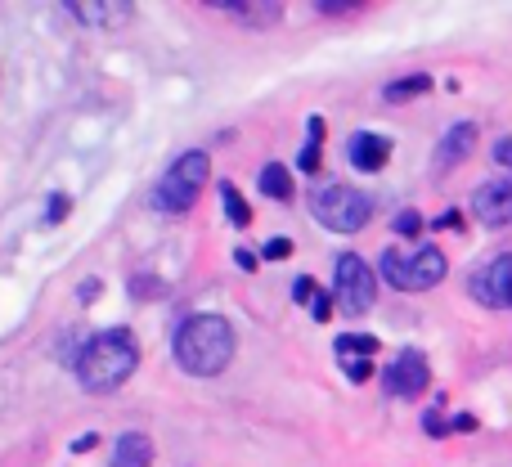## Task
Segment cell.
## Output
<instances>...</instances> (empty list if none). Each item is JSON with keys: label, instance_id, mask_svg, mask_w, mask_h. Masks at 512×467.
<instances>
[{"label": "cell", "instance_id": "6da1fadb", "mask_svg": "<svg viewBox=\"0 0 512 467\" xmlns=\"http://www.w3.org/2000/svg\"><path fill=\"white\" fill-rule=\"evenodd\" d=\"M135 369H140V342H135L131 328H104V333L90 337L77 355V378H81V387L95 391V396L117 391Z\"/></svg>", "mask_w": 512, "mask_h": 467}, {"label": "cell", "instance_id": "7a4b0ae2", "mask_svg": "<svg viewBox=\"0 0 512 467\" xmlns=\"http://www.w3.org/2000/svg\"><path fill=\"white\" fill-rule=\"evenodd\" d=\"M234 360V328L225 315H189L176 328V364L189 378H216Z\"/></svg>", "mask_w": 512, "mask_h": 467}, {"label": "cell", "instance_id": "3957f363", "mask_svg": "<svg viewBox=\"0 0 512 467\" xmlns=\"http://www.w3.org/2000/svg\"><path fill=\"white\" fill-rule=\"evenodd\" d=\"M207 176H212V158H207L203 149L180 153V158L167 167V176L158 180V189H153V207H158L162 216L194 212V203H198V194H203Z\"/></svg>", "mask_w": 512, "mask_h": 467}, {"label": "cell", "instance_id": "277c9868", "mask_svg": "<svg viewBox=\"0 0 512 467\" xmlns=\"http://www.w3.org/2000/svg\"><path fill=\"white\" fill-rule=\"evenodd\" d=\"M445 274H450V261H445V252L432 243L414 247V252H405V247H387V252H382V279L400 292H427V288H436Z\"/></svg>", "mask_w": 512, "mask_h": 467}, {"label": "cell", "instance_id": "5b68a950", "mask_svg": "<svg viewBox=\"0 0 512 467\" xmlns=\"http://www.w3.org/2000/svg\"><path fill=\"white\" fill-rule=\"evenodd\" d=\"M310 212H315V221L324 225V230L333 234H355L369 225L373 216V198L364 194V189H351V185H324L310 194Z\"/></svg>", "mask_w": 512, "mask_h": 467}, {"label": "cell", "instance_id": "8992f818", "mask_svg": "<svg viewBox=\"0 0 512 467\" xmlns=\"http://www.w3.org/2000/svg\"><path fill=\"white\" fill-rule=\"evenodd\" d=\"M333 297H337V306H342V315H351V319L369 315L373 301H378V279H373V270L355 252H346L342 261H337Z\"/></svg>", "mask_w": 512, "mask_h": 467}, {"label": "cell", "instance_id": "52a82bcc", "mask_svg": "<svg viewBox=\"0 0 512 467\" xmlns=\"http://www.w3.org/2000/svg\"><path fill=\"white\" fill-rule=\"evenodd\" d=\"M382 387H387V396H396V400H418L427 387H432L427 355L423 351H400L396 360L387 364V373H382Z\"/></svg>", "mask_w": 512, "mask_h": 467}, {"label": "cell", "instance_id": "ba28073f", "mask_svg": "<svg viewBox=\"0 0 512 467\" xmlns=\"http://www.w3.org/2000/svg\"><path fill=\"white\" fill-rule=\"evenodd\" d=\"M468 292L490 310H512V252L486 261L481 270H472Z\"/></svg>", "mask_w": 512, "mask_h": 467}, {"label": "cell", "instance_id": "9c48e42d", "mask_svg": "<svg viewBox=\"0 0 512 467\" xmlns=\"http://www.w3.org/2000/svg\"><path fill=\"white\" fill-rule=\"evenodd\" d=\"M472 216L481 225H508L512 221V180H486V185H477Z\"/></svg>", "mask_w": 512, "mask_h": 467}, {"label": "cell", "instance_id": "30bf717a", "mask_svg": "<svg viewBox=\"0 0 512 467\" xmlns=\"http://www.w3.org/2000/svg\"><path fill=\"white\" fill-rule=\"evenodd\" d=\"M472 149H477V122H454L450 131L441 135V149H436V167H441V171L459 167V162L472 158Z\"/></svg>", "mask_w": 512, "mask_h": 467}, {"label": "cell", "instance_id": "8fae6325", "mask_svg": "<svg viewBox=\"0 0 512 467\" xmlns=\"http://www.w3.org/2000/svg\"><path fill=\"white\" fill-rule=\"evenodd\" d=\"M346 158H351L355 171H382L391 158V140H382V135H373V131H360L346 144Z\"/></svg>", "mask_w": 512, "mask_h": 467}, {"label": "cell", "instance_id": "7c38bea8", "mask_svg": "<svg viewBox=\"0 0 512 467\" xmlns=\"http://www.w3.org/2000/svg\"><path fill=\"white\" fill-rule=\"evenodd\" d=\"M113 467H153V441L144 432H122L113 445Z\"/></svg>", "mask_w": 512, "mask_h": 467}, {"label": "cell", "instance_id": "4fadbf2b", "mask_svg": "<svg viewBox=\"0 0 512 467\" xmlns=\"http://www.w3.org/2000/svg\"><path fill=\"white\" fill-rule=\"evenodd\" d=\"M221 9H225V14H234V18H243V23H252V27L279 23V18H283L279 0H265V5H248V0H243V5H221Z\"/></svg>", "mask_w": 512, "mask_h": 467}, {"label": "cell", "instance_id": "5bb4252c", "mask_svg": "<svg viewBox=\"0 0 512 467\" xmlns=\"http://www.w3.org/2000/svg\"><path fill=\"white\" fill-rule=\"evenodd\" d=\"M261 194L265 198H279V203H288L292 198V176L283 162H265L261 167Z\"/></svg>", "mask_w": 512, "mask_h": 467}, {"label": "cell", "instance_id": "9a60e30c", "mask_svg": "<svg viewBox=\"0 0 512 467\" xmlns=\"http://www.w3.org/2000/svg\"><path fill=\"white\" fill-rule=\"evenodd\" d=\"M427 90H432V77H427V72H409V77L391 81L382 95H387L391 104H405V99H418V95H427Z\"/></svg>", "mask_w": 512, "mask_h": 467}, {"label": "cell", "instance_id": "2e32d148", "mask_svg": "<svg viewBox=\"0 0 512 467\" xmlns=\"http://www.w3.org/2000/svg\"><path fill=\"white\" fill-rule=\"evenodd\" d=\"M72 14L81 18V23H126V18H131V9L126 5H72Z\"/></svg>", "mask_w": 512, "mask_h": 467}, {"label": "cell", "instance_id": "e0dca14e", "mask_svg": "<svg viewBox=\"0 0 512 467\" xmlns=\"http://www.w3.org/2000/svg\"><path fill=\"white\" fill-rule=\"evenodd\" d=\"M337 355H346V360H369V355H378V337L342 333V337H337Z\"/></svg>", "mask_w": 512, "mask_h": 467}, {"label": "cell", "instance_id": "ac0fdd59", "mask_svg": "<svg viewBox=\"0 0 512 467\" xmlns=\"http://www.w3.org/2000/svg\"><path fill=\"white\" fill-rule=\"evenodd\" d=\"M221 203H225V216H230V221L239 225V230H248V225H252V207L243 203V194H239V189H234V185H225V189H221Z\"/></svg>", "mask_w": 512, "mask_h": 467}, {"label": "cell", "instance_id": "d6986e66", "mask_svg": "<svg viewBox=\"0 0 512 467\" xmlns=\"http://www.w3.org/2000/svg\"><path fill=\"white\" fill-rule=\"evenodd\" d=\"M423 432L427 436H450L454 432V418H445L441 409H427V414H423Z\"/></svg>", "mask_w": 512, "mask_h": 467}, {"label": "cell", "instance_id": "ffe728a7", "mask_svg": "<svg viewBox=\"0 0 512 467\" xmlns=\"http://www.w3.org/2000/svg\"><path fill=\"white\" fill-rule=\"evenodd\" d=\"M68 212H72V203L63 194H54L50 198V212H45V225H63V221H68Z\"/></svg>", "mask_w": 512, "mask_h": 467}, {"label": "cell", "instance_id": "44dd1931", "mask_svg": "<svg viewBox=\"0 0 512 467\" xmlns=\"http://www.w3.org/2000/svg\"><path fill=\"white\" fill-rule=\"evenodd\" d=\"M265 261H283V256H292V238H270V243L261 247Z\"/></svg>", "mask_w": 512, "mask_h": 467}, {"label": "cell", "instance_id": "7402d4cb", "mask_svg": "<svg viewBox=\"0 0 512 467\" xmlns=\"http://www.w3.org/2000/svg\"><path fill=\"white\" fill-rule=\"evenodd\" d=\"M306 310H310V315H315V319H319V324H324V319H328V310H333V297H328V292H324V288H319V292H315V297H310V301H306Z\"/></svg>", "mask_w": 512, "mask_h": 467}, {"label": "cell", "instance_id": "603a6c76", "mask_svg": "<svg viewBox=\"0 0 512 467\" xmlns=\"http://www.w3.org/2000/svg\"><path fill=\"white\" fill-rule=\"evenodd\" d=\"M418 230H423V216H418V212H400V216H396V234L414 238Z\"/></svg>", "mask_w": 512, "mask_h": 467}, {"label": "cell", "instance_id": "cb8c5ba5", "mask_svg": "<svg viewBox=\"0 0 512 467\" xmlns=\"http://www.w3.org/2000/svg\"><path fill=\"white\" fill-rule=\"evenodd\" d=\"M490 158H495L499 167H508V171H512V135H499L495 149H490Z\"/></svg>", "mask_w": 512, "mask_h": 467}, {"label": "cell", "instance_id": "d4e9b609", "mask_svg": "<svg viewBox=\"0 0 512 467\" xmlns=\"http://www.w3.org/2000/svg\"><path fill=\"white\" fill-rule=\"evenodd\" d=\"M342 369H346V378H351V382H369L373 364L369 360H342Z\"/></svg>", "mask_w": 512, "mask_h": 467}, {"label": "cell", "instance_id": "484cf974", "mask_svg": "<svg viewBox=\"0 0 512 467\" xmlns=\"http://www.w3.org/2000/svg\"><path fill=\"white\" fill-rule=\"evenodd\" d=\"M436 230H463V216H459V212L436 216Z\"/></svg>", "mask_w": 512, "mask_h": 467}, {"label": "cell", "instance_id": "4316f807", "mask_svg": "<svg viewBox=\"0 0 512 467\" xmlns=\"http://www.w3.org/2000/svg\"><path fill=\"white\" fill-rule=\"evenodd\" d=\"M454 432H477V418H472V414H454Z\"/></svg>", "mask_w": 512, "mask_h": 467}, {"label": "cell", "instance_id": "83f0119b", "mask_svg": "<svg viewBox=\"0 0 512 467\" xmlns=\"http://www.w3.org/2000/svg\"><path fill=\"white\" fill-rule=\"evenodd\" d=\"M95 292H99V279H86V283H81V301H95Z\"/></svg>", "mask_w": 512, "mask_h": 467}, {"label": "cell", "instance_id": "f1b7e54d", "mask_svg": "<svg viewBox=\"0 0 512 467\" xmlns=\"http://www.w3.org/2000/svg\"><path fill=\"white\" fill-rule=\"evenodd\" d=\"M234 261H239V265H243V270H256V256L248 252V247H243V252H239V256H234Z\"/></svg>", "mask_w": 512, "mask_h": 467}]
</instances>
